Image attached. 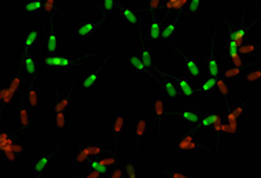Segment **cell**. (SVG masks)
Here are the masks:
<instances>
[{"label":"cell","instance_id":"obj_1","mask_svg":"<svg viewBox=\"0 0 261 178\" xmlns=\"http://www.w3.org/2000/svg\"><path fill=\"white\" fill-rule=\"evenodd\" d=\"M96 54H99V53L92 52L89 53L87 55L80 56V58H74V56L68 54V53H66L65 51H61L56 53L54 55H43L42 56V63H43L47 69L51 70H76L77 62L81 61L84 58H86V56Z\"/></svg>","mask_w":261,"mask_h":178},{"label":"cell","instance_id":"obj_2","mask_svg":"<svg viewBox=\"0 0 261 178\" xmlns=\"http://www.w3.org/2000/svg\"><path fill=\"white\" fill-rule=\"evenodd\" d=\"M173 151H174V153H185L190 151L214 152V149L203 145L199 140L198 135H197V130L195 128H192L191 130L186 131V133L181 134L180 137L173 140Z\"/></svg>","mask_w":261,"mask_h":178},{"label":"cell","instance_id":"obj_3","mask_svg":"<svg viewBox=\"0 0 261 178\" xmlns=\"http://www.w3.org/2000/svg\"><path fill=\"white\" fill-rule=\"evenodd\" d=\"M109 62H110V58L107 56V58L100 60L99 65L90 70L89 72L85 74V77L80 83V91L83 94H91L97 87L103 85V71L104 67L109 65Z\"/></svg>","mask_w":261,"mask_h":178},{"label":"cell","instance_id":"obj_4","mask_svg":"<svg viewBox=\"0 0 261 178\" xmlns=\"http://www.w3.org/2000/svg\"><path fill=\"white\" fill-rule=\"evenodd\" d=\"M169 46L174 49L175 53L179 55V58L181 59V63L182 67H184L185 73H188L190 77L196 79L197 81L204 79V70L202 67V62H200L196 56H193L189 51H184V49L178 48L172 44Z\"/></svg>","mask_w":261,"mask_h":178},{"label":"cell","instance_id":"obj_5","mask_svg":"<svg viewBox=\"0 0 261 178\" xmlns=\"http://www.w3.org/2000/svg\"><path fill=\"white\" fill-rule=\"evenodd\" d=\"M143 12H148L147 9H135L134 6L122 3L119 8V16L124 20V26L126 28L135 27L141 34L142 28L144 27V18L142 16Z\"/></svg>","mask_w":261,"mask_h":178},{"label":"cell","instance_id":"obj_6","mask_svg":"<svg viewBox=\"0 0 261 178\" xmlns=\"http://www.w3.org/2000/svg\"><path fill=\"white\" fill-rule=\"evenodd\" d=\"M124 63L135 76H146L151 78V79H154L155 81L159 80V78L155 77L153 72L144 66L142 59H141L140 56V53L137 52L136 49H129V51L125 53Z\"/></svg>","mask_w":261,"mask_h":178},{"label":"cell","instance_id":"obj_7","mask_svg":"<svg viewBox=\"0 0 261 178\" xmlns=\"http://www.w3.org/2000/svg\"><path fill=\"white\" fill-rule=\"evenodd\" d=\"M164 23L160 12L150 13V18L146 24V41L151 46H161V35Z\"/></svg>","mask_w":261,"mask_h":178},{"label":"cell","instance_id":"obj_8","mask_svg":"<svg viewBox=\"0 0 261 178\" xmlns=\"http://www.w3.org/2000/svg\"><path fill=\"white\" fill-rule=\"evenodd\" d=\"M169 113L177 116L186 124H191L193 128L198 126L204 115L200 106H184V108H171Z\"/></svg>","mask_w":261,"mask_h":178},{"label":"cell","instance_id":"obj_9","mask_svg":"<svg viewBox=\"0 0 261 178\" xmlns=\"http://www.w3.org/2000/svg\"><path fill=\"white\" fill-rule=\"evenodd\" d=\"M75 81L76 77H74L68 92L65 95H61L60 92L55 91V102L54 104L49 108V113L54 115V114L58 113H67L70 108H72L74 104V87H75Z\"/></svg>","mask_w":261,"mask_h":178},{"label":"cell","instance_id":"obj_10","mask_svg":"<svg viewBox=\"0 0 261 178\" xmlns=\"http://www.w3.org/2000/svg\"><path fill=\"white\" fill-rule=\"evenodd\" d=\"M63 145H65V142H63L61 146H59L58 148L54 149V151H51L49 153H44V154H41L33 159V162H31V172H33L35 177L43 178L45 171H47L48 167H50L51 164L54 163L55 153L60 151Z\"/></svg>","mask_w":261,"mask_h":178},{"label":"cell","instance_id":"obj_11","mask_svg":"<svg viewBox=\"0 0 261 178\" xmlns=\"http://www.w3.org/2000/svg\"><path fill=\"white\" fill-rule=\"evenodd\" d=\"M217 24L214 26V33L213 37L210 40V54L206 59V72L209 77L214 78H220L222 67L220 66V60L217 58V52H216V34H217Z\"/></svg>","mask_w":261,"mask_h":178},{"label":"cell","instance_id":"obj_12","mask_svg":"<svg viewBox=\"0 0 261 178\" xmlns=\"http://www.w3.org/2000/svg\"><path fill=\"white\" fill-rule=\"evenodd\" d=\"M155 71H156L159 76L161 77V79H159L158 83L160 84L161 92L162 95H164V97L173 102L178 101V99L181 97V92L177 86H175L174 80L169 77V74L167 72H162V71H159V70H155Z\"/></svg>","mask_w":261,"mask_h":178},{"label":"cell","instance_id":"obj_13","mask_svg":"<svg viewBox=\"0 0 261 178\" xmlns=\"http://www.w3.org/2000/svg\"><path fill=\"white\" fill-rule=\"evenodd\" d=\"M17 105H18V114H19V128L22 129V134L33 127L34 120L31 115V109L25 102V88H23L19 94V97L17 99Z\"/></svg>","mask_w":261,"mask_h":178},{"label":"cell","instance_id":"obj_14","mask_svg":"<svg viewBox=\"0 0 261 178\" xmlns=\"http://www.w3.org/2000/svg\"><path fill=\"white\" fill-rule=\"evenodd\" d=\"M45 30V28H29V29L22 31L20 34L19 44L22 47V53H33V51L36 48L38 44V40H40L41 34Z\"/></svg>","mask_w":261,"mask_h":178},{"label":"cell","instance_id":"obj_15","mask_svg":"<svg viewBox=\"0 0 261 178\" xmlns=\"http://www.w3.org/2000/svg\"><path fill=\"white\" fill-rule=\"evenodd\" d=\"M149 128L150 121L146 117L139 116L134 121V149H135V152H139L143 139L149 133Z\"/></svg>","mask_w":261,"mask_h":178},{"label":"cell","instance_id":"obj_16","mask_svg":"<svg viewBox=\"0 0 261 178\" xmlns=\"http://www.w3.org/2000/svg\"><path fill=\"white\" fill-rule=\"evenodd\" d=\"M103 23H104V18L80 20V22H77L75 35L80 38V43H83L84 38L92 36L98 29L103 28Z\"/></svg>","mask_w":261,"mask_h":178},{"label":"cell","instance_id":"obj_17","mask_svg":"<svg viewBox=\"0 0 261 178\" xmlns=\"http://www.w3.org/2000/svg\"><path fill=\"white\" fill-rule=\"evenodd\" d=\"M180 35V19L179 18H168L164 24L161 35V46L171 44V40L178 38Z\"/></svg>","mask_w":261,"mask_h":178},{"label":"cell","instance_id":"obj_18","mask_svg":"<svg viewBox=\"0 0 261 178\" xmlns=\"http://www.w3.org/2000/svg\"><path fill=\"white\" fill-rule=\"evenodd\" d=\"M256 61L257 60H255V61H252L250 63H247L245 67L230 66V67H225V69H222L220 78L221 79L227 81V83L228 81H232V80H242L243 76H245L247 71H248V69H250V67L255 65Z\"/></svg>","mask_w":261,"mask_h":178},{"label":"cell","instance_id":"obj_19","mask_svg":"<svg viewBox=\"0 0 261 178\" xmlns=\"http://www.w3.org/2000/svg\"><path fill=\"white\" fill-rule=\"evenodd\" d=\"M43 0H23L20 3V15L35 18V17L43 13Z\"/></svg>","mask_w":261,"mask_h":178},{"label":"cell","instance_id":"obj_20","mask_svg":"<svg viewBox=\"0 0 261 178\" xmlns=\"http://www.w3.org/2000/svg\"><path fill=\"white\" fill-rule=\"evenodd\" d=\"M37 76L31 78L30 83L28 84V88L25 90V96H27V103L29 105L31 110H37L41 106L42 99L40 95V90H38V86L36 84Z\"/></svg>","mask_w":261,"mask_h":178},{"label":"cell","instance_id":"obj_21","mask_svg":"<svg viewBox=\"0 0 261 178\" xmlns=\"http://www.w3.org/2000/svg\"><path fill=\"white\" fill-rule=\"evenodd\" d=\"M253 95H254V91H252V94H250L249 97H247L239 106H234V108H231L230 106V108H228L227 123H236L240 126V122H241L242 117L245 116L247 113V106H248L250 101H252Z\"/></svg>","mask_w":261,"mask_h":178},{"label":"cell","instance_id":"obj_22","mask_svg":"<svg viewBox=\"0 0 261 178\" xmlns=\"http://www.w3.org/2000/svg\"><path fill=\"white\" fill-rule=\"evenodd\" d=\"M20 62H22V69L25 72L27 77H36L41 63L35 58L33 53H22V55H20Z\"/></svg>","mask_w":261,"mask_h":178},{"label":"cell","instance_id":"obj_23","mask_svg":"<svg viewBox=\"0 0 261 178\" xmlns=\"http://www.w3.org/2000/svg\"><path fill=\"white\" fill-rule=\"evenodd\" d=\"M169 104L167 99L165 97H158L153 101V112L158 117V137H161V129H162V117H164L166 114L169 113Z\"/></svg>","mask_w":261,"mask_h":178},{"label":"cell","instance_id":"obj_24","mask_svg":"<svg viewBox=\"0 0 261 178\" xmlns=\"http://www.w3.org/2000/svg\"><path fill=\"white\" fill-rule=\"evenodd\" d=\"M167 73L173 80H175L178 83V88L180 90L182 97L190 98L197 95V87L193 86V84L191 83V80H190L189 78H186L184 76L177 77L175 74L172 73V71H167Z\"/></svg>","mask_w":261,"mask_h":178},{"label":"cell","instance_id":"obj_25","mask_svg":"<svg viewBox=\"0 0 261 178\" xmlns=\"http://www.w3.org/2000/svg\"><path fill=\"white\" fill-rule=\"evenodd\" d=\"M124 127H125V119H124V116L121 115V114L116 115L114 119H112L111 122L109 123L108 130L110 131V134L112 135V137H114L115 151L117 149L119 138H121L122 131H123V129H124Z\"/></svg>","mask_w":261,"mask_h":178},{"label":"cell","instance_id":"obj_26","mask_svg":"<svg viewBox=\"0 0 261 178\" xmlns=\"http://www.w3.org/2000/svg\"><path fill=\"white\" fill-rule=\"evenodd\" d=\"M60 43H61V36L51 29L44 37V54L43 55H54L60 52Z\"/></svg>","mask_w":261,"mask_h":178},{"label":"cell","instance_id":"obj_27","mask_svg":"<svg viewBox=\"0 0 261 178\" xmlns=\"http://www.w3.org/2000/svg\"><path fill=\"white\" fill-rule=\"evenodd\" d=\"M91 159L92 157H91L89 145H80L73 155L72 171H74L76 166H87Z\"/></svg>","mask_w":261,"mask_h":178},{"label":"cell","instance_id":"obj_28","mask_svg":"<svg viewBox=\"0 0 261 178\" xmlns=\"http://www.w3.org/2000/svg\"><path fill=\"white\" fill-rule=\"evenodd\" d=\"M96 5L99 9V11L103 13V18L105 19L107 17L119 12L122 2H119V0H99V2H96Z\"/></svg>","mask_w":261,"mask_h":178},{"label":"cell","instance_id":"obj_29","mask_svg":"<svg viewBox=\"0 0 261 178\" xmlns=\"http://www.w3.org/2000/svg\"><path fill=\"white\" fill-rule=\"evenodd\" d=\"M153 170L156 173L167 178H195L196 176L195 170H192L191 172H186L185 170L180 169V167H174L173 170H162L159 169L158 166H153Z\"/></svg>","mask_w":261,"mask_h":178},{"label":"cell","instance_id":"obj_30","mask_svg":"<svg viewBox=\"0 0 261 178\" xmlns=\"http://www.w3.org/2000/svg\"><path fill=\"white\" fill-rule=\"evenodd\" d=\"M23 134H18L16 133L15 130L12 129H9V128H5L3 127L2 128V135H0V147L2 149H6V148H10L11 146H13L17 142V140L22 137Z\"/></svg>","mask_w":261,"mask_h":178},{"label":"cell","instance_id":"obj_31","mask_svg":"<svg viewBox=\"0 0 261 178\" xmlns=\"http://www.w3.org/2000/svg\"><path fill=\"white\" fill-rule=\"evenodd\" d=\"M220 115H218L217 113H214V112H207L203 115L202 120H200V122L198 123V126H197L195 129L197 131H200V133H204V131L209 130V129H213L214 124L216 121L220 119Z\"/></svg>","mask_w":261,"mask_h":178},{"label":"cell","instance_id":"obj_32","mask_svg":"<svg viewBox=\"0 0 261 178\" xmlns=\"http://www.w3.org/2000/svg\"><path fill=\"white\" fill-rule=\"evenodd\" d=\"M215 92L220 96V97L223 99L225 105H227V108H230V96L234 94V90H232V87L229 85L227 81L221 79V78H218V81H217V86H216V90Z\"/></svg>","mask_w":261,"mask_h":178},{"label":"cell","instance_id":"obj_33","mask_svg":"<svg viewBox=\"0 0 261 178\" xmlns=\"http://www.w3.org/2000/svg\"><path fill=\"white\" fill-rule=\"evenodd\" d=\"M139 53H140L141 59H142V61L144 63V66H146L149 71H151V66H153V61H154L153 46L148 43V42L142 41L141 42V49Z\"/></svg>","mask_w":261,"mask_h":178},{"label":"cell","instance_id":"obj_34","mask_svg":"<svg viewBox=\"0 0 261 178\" xmlns=\"http://www.w3.org/2000/svg\"><path fill=\"white\" fill-rule=\"evenodd\" d=\"M123 167H124L126 178H143L142 167L133 158L126 159V162L123 164Z\"/></svg>","mask_w":261,"mask_h":178},{"label":"cell","instance_id":"obj_35","mask_svg":"<svg viewBox=\"0 0 261 178\" xmlns=\"http://www.w3.org/2000/svg\"><path fill=\"white\" fill-rule=\"evenodd\" d=\"M217 81H218L217 78L206 76L203 79L202 83H200V85L197 86V94L206 95V94H209V92H213V91L215 92V90H216V86H217Z\"/></svg>","mask_w":261,"mask_h":178},{"label":"cell","instance_id":"obj_36","mask_svg":"<svg viewBox=\"0 0 261 178\" xmlns=\"http://www.w3.org/2000/svg\"><path fill=\"white\" fill-rule=\"evenodd\" d=\"M205 4V0H189V4L186 6V13H188L189 16L198 17L200 15V12L203 11Z\"/></svg>","mask_w":261,"mask_h":178},{"label":"cell","instance_id":"obj_37","mask_svg":"<svg viewBox=\"0 0 261 178\" xmlns=\"http://www.w3.org/2000/svg\"><path fill=\"white\" fill-rule=\"evenodd\" d=\"M261 49V43L260 42H255V41H249L246 42V43H242L241 47H240L239 52L242 56L246 55H252V56H256V52Z\"/></svg>","mask_w":261,"mask_h":178},{"label":"cell","instance_id":"obj_38","mask_svg":"<svg viewBox=\"0 0 261 178\" xmlns=\"http://www.w3.org/2000/svg\"><path fill=\"white\" fill-rule=\"evenodd\" d=\"M243 81L246 84H257L261 85V69H255V67H250L247 71L245 76H243Z\"/></svg>","mask_w":261,"mask_h":178},{"label":"cell","instance_id":"obj_39","mask_svg":"<svg viewBox=\"0 0 261 178\" xmlns=\"http://www.w3.org/2000/svg\"><path fill=\"white\" fill-rule=\"evenodd\" d=\"M86 167H89L91 171H96V172L100 173L104 178L107 177V176H109V174H110L111 171H112L110 167L103 165V164L99 162V159H97V158L91 159L90 162H89V164H87Z\"/></svg>","mask_w":261,"mask_h":178},{"label":"cell","instance_id":"obj_40","mask_svg":"<svg viewBox=\"0 0 261 178\" xmlns=\"http://www.w3.org/2000/svg\"><path fill=\"white\" fill-rule=\"evenodd\" d=\"M89 148H90V153H91V157H92V159L97 158V157L99 155H103L105 152L111 153L110 149H109L107 146L101 144V142L93 141L92 139H91V142L89 144Z\"/></svg>","mask_w":261,"mask_h":178},{"label":"cell","instance_id":"obj_41","mask_svg":"<svg viewBox=\"0 0 261 178\" xmlns=\"http://www.w3.org/2000/svg\"><path fill=\"white\" fill-rule=\"evenodd\" d=\"M53 116H54V130L56 131L62 130L63 128L66 127V123H67L66 113H58V114H54Z\"/></svg>","mask_w":261,"mask_h":178},{"label":"cell","instance_id":"obj_42","mask_svg":"<svg viewBox=\"0 0 261 178\" xmlns=\"http://www.w3.org/2000/svg\"><path fill=\"white\" fill-rule=\"evenodd\" d=\"M99 162H100L101 164H103V165L110 167V169H111L112 166L118 165L121 160H119V155L117 154V153H116V154H114V155L109 154V155L103 157V158L99 159Z\"/></svg>","mask_w":261,"mask_h":178},{"label":"cell","instance_id":"obj_43","mask_svg":"<svg viewBox=\"0 0 261 178\" xmlns=\"http://www.w3.org/2000/svg\"><path fill=\"white\" fill-rule=\"evenodd\" d=\"M59 6H60V3L54 2V0H47V2H44L43 13L44 15L53 16L56 12V10H58Z\"/></svg>","mask_w":261,"mask_h":178},{"label":"cell","instance_id":"obj_44","mask_svg":"<svg viewBox=\"0 0 261 178\" xmlns=\"http://www.w3.org/2000/svg\"><path fill=\"white\" fill-rule=\"evenodd\" d=\"M108 178H126L124 167L122 165V166H117L115 167V169H112L111 173L109 174Z\"/></svg>","mask_w":261,"mask_h":178},{"label":"cell","instance_id":"obj_45","mask_svg":"<svg viewBox=\"0 0 261 178\" xmlns=\"http://www.w3.org/2000/svg\"><path fill=\"white\" fill-rule=\"evenodd\" d=\"M81 178H104L100 173L96 172V171H90V172L85 173Z\"/></svg>","mask_w":261,"mask_h":178},{"label":"cell","instance_id":"obj_46","mask_svg":"<svg viewBox=\"0 0 261 178\" xmlns=\"http://www.w3.org/2000/svg\"><path fill=\"white\" fill-rule=\"evenodd\" d=\"M257 30H259V34L261 35V23L259 24V26H257Z\"/></svg>","mask_w":261,"mask_h":178}]
</instances>
